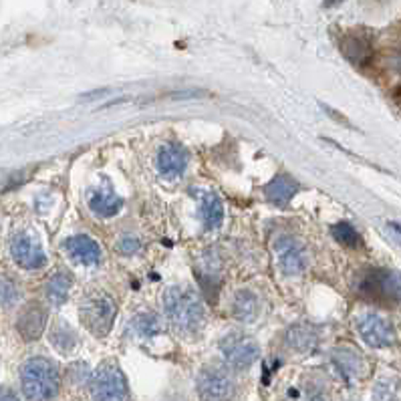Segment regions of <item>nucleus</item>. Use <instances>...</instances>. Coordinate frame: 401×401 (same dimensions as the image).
I'll return each instance as SVG.
<instances>
[{
    "instance_id": "nucleus-5",
    "label": "nucleus",
    "mask_w": 401,
    "mask_h": 401,
    "mask_svg": "<svg viewBox=\"0 0 401 401\" xmlns=\"http://www.w3.org/2000/svg\"><path fill=\"white\" fill-rule=\"evenodd\" d=\"M93 401H129V385L119 365L103 363L89 381Z\"/></svg>"
},
{
    "instance_id": "nucleus-1",
    "label": "nucleus",
    "mask_w": 401,
    "mask_h": 401,
    "mask_svg": "<svg viewBox=\"0 0 401 401\" xmlns=\"http://www.w3.org/2000/svg\"><path fill=\"white\" fill-rule=\"evenodd\" d=\"M163 313L170 325L182 335L198 333L206 319L200 297L188 287H170L163 292Z\"/></svg>"
},
{
    "instance_id": "nucleus-13",
    "label": "nucleus",
    "mask_w": 401,
    "mask_h": 401,
    "mask_svg": "<svg viewBox=\"0 0 401 401\" xmlns=\"http://www.w3.org/2000/svg\"><path fill=\"white\" fill-rule=\"evenodd\" d=\"M47 326V311L40 304H28L16 321V329L25 341H37Z\"/></svg>"
},
{
    "instance_id": "nucleus-10",
    "label": "nucleus",
    "mask_w": 401,
    "mask_h": 401,
    "mask_svg": "<svg viewBox=\"0 0 401 401\" xmlns=\"http://www.w3.org/2000/svg\"><path fill=\"white\" fill-rule=\"evenodd\" d=\"M11 254L14 263L25 270H37L47 264V254L43 246L31 234H16L11 242Z\"/></svg>"
},
{
    "instance_id": "nucleus-8",
    "label": "nucleus",
    "mask_w": 401,
    "mask_h": 401,
    "mask_svg": "<svg viewBox=\"0 0 401 401\" xmlns=\"http://www.w3.org/2000/svg\"><path fill=\"white\" fill-rule=\"evenodd\" d=\"M275 258L280 273L287 276L302 275L309 266V254L297 238L282 234L275 240Z\"/></svg>"
},
{
    "instance_id": "nucleus-24",
    "label": "nucleus",
    "mask_w": 401,
    "mask_h": 401,
    "mask_svg": "<svg viewBox=\"0 0 401 401\" xmlns=\"http://www.w3.org/2000/svg\"><path fill=\"white\" fill-rule=\"evenodd\" d=\"M331 232H333V236L339 244H343L345 248H359L361 246V236L349 222H339L331 228Z\"/></svg>"
},
{
    "instance_id": "nucleus-14",
    "label": "nucleus",
    "mask_w": 401,
    "mask_h": 401,
    "mask_svg": "<svg viewBox=\"0 0 401 401\" xmlns=\"http://www.w3.org/2000/svg\"><path fill=\"white\" fill-rule=\"evenodd\" d=\"M341 50L347 57V61L357 67H365L373 59V45L361 33H349L341 38Z\"/></svg>"
},
{
    "instance_id": "nucleus-15",
    "label": "nucleus",
    "mask_w": 401,
    "mask_h": 401,
    "mask_svg": "<svg viewBox=\"0 0 401 401\" xmlns=\"http://www.w3.org/2000/svg\"><path fill=\"white\" fill-rule=\"evenodd\" d=\"M65 251L69 256L83 266H95L101 263V246L89 236H71L65 242Z\"/></svg>"
},
{
    "instance_id": "nucleus-28",
    "label": "nucleus",
    "mask_w": 401,
    "mask_h": 401,
    "mask_svg": "<svg viewBox=\"0 0 401 401\" xmlns=\"http://www.w3.org/2000/svg\"><path fill=\"white\" fill-rule=\"evenodd\" d=\"M139 248H141V242H139L138 236H131V234L121 236V240L117 242V251L121 252V254H126V256L136 254V252H139Z\"/></svg>"
},
{
    "instance_id": "nucleus-11",
    "label": "nucleus",
    "mask_w": 401,
    "mask_h": 401,
    "mask_svg": "<svg viewBox=\"0 0 401 401\" xmlns=\"http://www.w3.org/2000/svg\"><path fill=\"white\" fill-rule=\"evenodd\" d=\"M331 361L335 365V369L341 373V377L347 379V381H357L367 371L363 355L355 351L353 347H335L331 351Z\"/></svg>"
},
{
    "instance_id": "nucleus-7",
    "label": "nucleus",
    "mask_w": 401,
    "mask_h": 401,
    "mask_svg": "<svg viewBox=\"0 0 401 401\" xmlns=\"http://www.w3.org/2000/svg\"><path fill=\"white\" fill-rule=\"evenodd\" d=\"M196 388L202 401H232L236 397V383L232 375L214 365L204 367L198 373Z\"/></svg>"
},
{
    "instance_id": "nucleus-2",
    "label": "nucleus",
    "mask_w": 401,
    "mask_h": 401,
    "mask_svg": "<svg viewBox=\"0 0 401 401\" xmlns=\"http://www.w3.org/2000/svg\"><path fill=\"white\" fill-rule=\"evenodd\" d=\"M21 388L28 401H53L61 391L59 367L47 357H33L21 369Z\"/></svg>"
},
{
    "instance_id": "nucleus-18",
    "label": "nucleus",
    "mask_w": 401,
    "mask_h": 401,
    "mask_svg": "<svg viewBox=\"0 0 401 401\" xmlns=\"http://www.w3.org/2000/svg\"><path fill=\"white\" fill-rule=\"evenodd\" d=\"M297 192H299V184L287 174H280L266 186V198L276 206H287Z\"/></svg>"
},
{
    "instance_id": "nucleus-31",
    "label": "nucleus",
    "mask_w": 401,
    "mask_h": 401,
    "mask_svg": "<svg viewBox=\"0 0 401 401\" xmlns=\"http://www.w3.org/2000/svg\"><path fill=\"white\" fill-rule=\"evenodd\" d=\"M335 2H339V0H325V6H333Z\"/></svg>"
},
{
    "instance_id": "nucleus-29",
    "label": "nucleus",
    "mask_w": 401,
    "mask_h": 401,
    "mask_svg": "<svg viewBox=\"0 0 401 401\" xmlns=\"http://www.w3.org/2000/svg\"><path fill=\"white\" fill-rule=\"evenodd\" d=\"M0 401H21L16 397V393L6 388H0Z\"/></svg>"
},
{
    "instance_id": "nucleus-27",
    "label": "nucleus",
    "mask_w": 401,
    "mask_h": 401,
    "mask_svg": "<svg viewBox=\"0 0 401 401\" xmlns=\"http://www.w3.org/2000/svg\"><path fill=\"white\" fill-rule=\"evenodd\" d=\"M69 377L75 385H83L91 381V373H89V367L85 363H73L69 367Z\"/></svg>"
},
{
    "instance_id": "nucleus-12",
    "label": "nucleus",
    "mask_w": 401,
    "mask_h": 401,
    "mask_svg": "<svg viewBox=\"0 0 401 401\" xmlns=\"http://www.w3.org/2000/svg\"><path fill=\"white\" fill-rule=\"evenodd\" d=\"M188 160V151L180 143H167L158 153V170L163 177H177L186 172Z\"/></svg>"
},
{
    "instance_id": "nucleus-17",
    "label": "nucleus",
    "mask_w": 401,
    "mask_h": 401,
    "mask_svg": "<svg viewBox=\"0 0 401 401\" xmlns=\"http://www.w3.org/2000/svg\"><path fill=\"white\" fill-rule=\"evenodd\" d=\"M230 313L240 323H254L260 314V301L248 289L238 290L230 304Z\"/></svg>"
},
{
    "instance_id": "nucleus-30",
    "label": "nucleus",
    "mask_w": 401,
    "mask_h": 401,
    "mask_svg": "<svg viewBox=\"0 0 401 401\" xmlns=\"http://www.w3.org/2000/svg\"><path fill=\"white\" fill-rule=\"evenodd\" d=\"M393 99H395V103L401 107V87L395 89V93H393Z\"/></svg>"
},
{
    "instance_id": "nucleus-23",
    "label": "nucleus",
    "mask_w": 401,
    "mask_h": 401,
    "mask_svg": "<svg viewBox=\"0 0 401 401\" xmlns=\"http://www.w3.org/2000/svg\"><path fill=\"white\" fill-rule=\"evenodd\" d=\"M131 329H133V333L139 335V337H153V335H158V333H162V323H160V319L155 317V314L151 313H139L136 319H133V323H131Z\"/></svg>"
},
{
    "instance_id": "nucleus-22",
    "label": "nucleus",
    "mask_w": 401,
    "mask_h": 401,
    "mask_svg": "<svg viewBox=\"0 0 401 401\" xmlns=\"http://www.w3.org/2000/svg\"><path fill=\"white\" fill-rule=\"evenodd\" d=\"M50 343L57 351L61 353H69L75 349L77 345V335L73 333V329L65 323H57V325L50 329Z\"/></svg>"
},
{
    "instance_id": "nucleus-20",
    "label": "nucleus",
    "mask_w": 401,
    "mask_h": 401,
    "mask_svg": "<svg viewBox=\"0 0 401 401\" xmlns=\"http://www.w3.org/2000/svg\"><path fill=\"white\" fill-rule=\"evenodd\" d=\"M200 214L202 220H204V226H206L208 230L218 228V226L222 224V220H224V206H222V200H220L216 194H212V192L204 194L200 204Z\"/></svg>"
},
{
    "instance_id": "nucleus-3",
    "label": "nucleus",
    "mask_w": 401,
    "mask_h": 401,
    "mask_svg": "<svg viewBox=\"0 0 401 401\" xmlns=\"http://www.w3.org/2000/svg\"><path fill=\"white\" fill-rule=\"evenodd\" d=\"M357 289L369 301L379 304H400L401 275L389 268H369L359 278Z\"/></svg>"
},
{
    "instance_id": "nucleus-26",
    "label": "nucleus",
    "mask_w": 401,
    "mask_h": 401,
    "mask_svg": "<svg viewBox=\"0 0 401 401\" xmlns=\"http://www.w3.org/2000/svg\"><path fill=\"white\" fill-rule=\"evenodd\" d=\"M375 401H397V381L395 379H379L373 388Z\"/></svg>"
},
{
    "instance_id": "nucleus-4",
    "label": "nucleus",
    "mask_w": 401,
    "mask_h": 401,
    "mask_svg": "<svg viewBox=\"0 0 401 401\" xmlns=\"http://www.w3.org/2000/svg\"><path fill=\"white\" fill-rule=\"evenodd\" d=\"M115 314H117V304L103 290L91 292L87 299L81 302V321L89 329V333H93L95 337L109 335Z\"/></svg>"
},
{
    "instance_id": "nucleus-19",
    "label": "nucleus",
    "mask_w": 401,
    "mask_h": 401,
    "mask_svg": "<svg viewBox=\"0 0 401 401\" xmlns=\"http://www.w3.org/2000/svg\"><path fill=\"white\" fill-rule=\"evenodd\" d=\"M287 343H289L290 349H295V351L309 353L317 347L319 335H317V331H314L313 326L297 325L287 333Z\"/></svg>"
},
{
    "instance_id": "nucleus-25",
    "label": "nucleus",
    "mask_w": 401,
    "mask_h": 401,
    "mask_svg": "<svg viewBox=\"0 0 401 401\" xmlns=\"http://www.w3.org/2000/svg\"><path fill=\"white\" fill-rule=\"evenodd\" d=\"M21 299V289L13 278L0 276V307H13Z\"/></svg>"
},
{
    "instance_id": "nucleus-9",
    "label": "nucleus",
    "mask_w": 401,
    "mask_h": 401,
    "mask_svg": "<svg viewBox=\"0 0 401 401\" xmlns=\"http://www.w3.org/2000/svg\"><path fill=\"white\" fill-rule=\"evenodd\" d=\"M357 333L373 349H385L395 345V329L385 317L377 313H363L355 321Z\"/></svg>"
},
{
    "instance_id": "nucleus-16",
    "label": "nucleus",
    "mask_w": 401,
    "mask_h": 401,
    "mask_svg": "<svg viewBox=\"0 0 401 401\" xmlns=\"http://www.w3.org/2000/svg\"><path fill=\"white\" fill-rule=\"evenodd\" d=\"M89 208L95 216L101 218H111L115 214L123 208V200L119 196H115L109 186H101V188L93 189L89 196Z\"/></svg>"
},
{
    "instance_id": "nucleus-6",
    "label": "nucleus",
    "mask_w": 401,
    "mask_h": 401,
    "mask_svg": "<svg viewBox=\"0 0 401 401\" xmlns=\"http://www.w3.org/2000/svg\"><path fill=\"white\" fill-rule=\"evenodd\" d=\"M220 353L224 361L236 371H246L260 357V345L244 333H228L220 341Z\"/></svg>"
},
{
    "instance_id": "nucleus-21",
    "label": "nucleus",
    "mask_w": 401,
    "mask_h": 401,
    "mask_svg": "<svg viewBox=\"0 0 401 401\" xmlns=\"http://www.w3.org/2000/svg\"><path fill=\"white\" fill-rule=\"evenodd\" d=\"M71 276L65 275V273H57L49 278L47 287H45V295L49 299L50 304L55 307H61L67 297H69V290H71Z\"/></svg>"
}]
</instances>
